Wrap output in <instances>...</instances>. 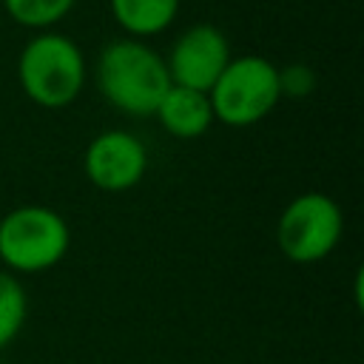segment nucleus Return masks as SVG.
Wrapping results in <instances>:
<instances>
[{
	"label": "nucleus",
	"instance_id": "f257e3e1",
	"mask_svg": "<svg viewBox=\"0 0 364 364\" xmlns=\"http://www.w3.org/2000/svg\"><path fill=\"white\" fill-rule=\"evenodd\" d=\"M97 91L125 117H154L159 100L171 88L165 57L136 37H117L102 46L94 65Z\"/></svg>",
	"mask_w": 364,
	"mask_h": 364
},
{
	"label": "nucleus",
	"instance_id": "f03ea898",
	"mask_svg": "<svg viewBox=\"0 0 364 364\" xmlns=\"http://www.w3.org/2000/svg\"><path fill=\"white\" fill-rule=\"evenodd\" d=\"M88 80L82 48L63 31L46 28L26 40L17 57V82L23 94L48 111L71 105Z\"/></svg>",
	"mask_w": 364,
	"mask_h": 364
},
{
	"label": "nucleus",
	"instance_id": "7ed1b4c3",
	"mask_svg": "<svg viewBox=\"0 0 364 364\" xmlns=\"http://www.w3.org/2000/svg\"><path fill=\"white\" fill-rule=\"evenodd\" d=\"M71 250L68 219L48 205H17L0 219V267L34 276L57 267Z\"/></svg>",
	"mask_w": 364,
	"mask_h": 364
},
{
	"label": "nucleus",
	"instance_id": "20e7f679",
	"mask_svg": "<svg viewBox=\"0 0 364 364\" xmlns=\"http://www.w3.org/2000/svg\"><path fill=\"white\" fill-rule=\"evenodd\" d=\"M213 119L228 128H250L273 114L282 100L279 68L262 54L230 57L225 71L208 88Z\"/></svg>",
	"mask_w": 364,
	"mask_h": 364
},
{
	"label": "nucleus",
	"instance_id": "39448f33",
	"mask_svg": "<svg viewBox=\"0 0 364 364\" xmlns=\"http://www.w3.org/2000/svg\"><path fill=\"white\" fill-rule=\"evenodd\" d=\"M344 236V213L338 202L321 191L293 196L276 222V245L296 264L327 259Z\"/></svg>",
	"mask_w": 364,
	"mask_h": 364
},
{
	"label": "nucleus",
	"instance_id": "423d86ee",
	"mask_svg": "<svg viewBox=\"0 0 364 364\" xmlns=\"http://www.w3.org/2000/svg\"><path fill=\"white\" fill-rule=\"evenodd\" d=\"M148 171V148L145 142L125 128L100 131L82 154L85 179L105 193H125L142 182Z\"/></svg>",
	"mask_w": 364,
	"mask_h": 364
},
{
	"label": "nucleus",
	"instance_id": "0eeeda50",
	"mask_svg": "<svg viewBox=\"0 0 364 364\" xmlns=\"http://www.w3.org/2000/svg\"><path fill=\"white\" fill-rule=\"evenodd\" d=\"M230 43L228 34L213 23H193L188 26L171 46L165 65L173 85L205 91L216 82V77L230 63Z\"/></svg>",
	"mask_w": 364,
	"mask_h": 364
},
{
	"label": "nucleus",
	"instance_id": "6e6552de",
	"mask_svg": "<svg viewBox=\"0 0 364 364\" xmlns=\"http://www.w3.org/2000/svg\"><path fill=\"white\" fill-rule=\"evenodd\" d=\"M154 117L159 119V125L165 128V134H171L173 139H199L216 122L213 119L210 100H208L205 91L173 85V82L165 91V97L159 100Z\"/></svg>",
	"mask_w": 364,
	"mask_h": 364
},
{
	"label": "nucleus",
	"instance_id": "1a4fd4ad",
	"mask_svg": "<svg viewBox=\"0 0 364 364\" xmlns=\"http://www.w3.org/2000/svg\"><path fill=\"white\" fill-rule=\"evenodd\" d=\"M108 6L125 37L148 40L173 26L182 0H108Z\"/></svg>",
	"mask_w": 364,
	"mask_h": 364
},
{
	"label": "nucleus",
	"instance_id": "9d476101",
	"mask_svg": "<svg viewBox=\"0 0 364 364\" xmlns=\"http://www.w3.org/2000/svg\"><path fill=\"white\" fill-rule=\"evenodd\" d=\"M28 316V296L20 276L0 267V350H6L23 330Z\"/></svg>",
	"mask_w": 364,
	"mask_h": 364
},
{
	"label": "nucleus",
	"instance_id": "9b49d317",
	"mask_svg": "<svg viewBox=\"0 0 364 364\" xmlns=\"http://www.w3.org/2000/svg\"><path fill=\"white\" fill-rule=\"evenodd\" d=\"M77 0H3L6 14L31 31H46L54 28L60 20L71 14Z\"/></svg>",
	"mask_w": 364,
	"mask_h": 364
},
{
	"label": "nucleus",
	"instance_id": "f8f14e48",
	"mask_svg": "<svg viewBox=\"0 0 364 364\" xmlns=\"http://www.w3.org/2000/svg\"><path fill=\"white\" fill-rule=\"evenodd\" d=\"M316 82H318L316 71L310 65H304V63H290V65L279 68V91H282V97H296V100L310 97L316 91Z\"/></svg>",
	"mask_w": 364,
	"mask_h": 364
}]
</instances>
